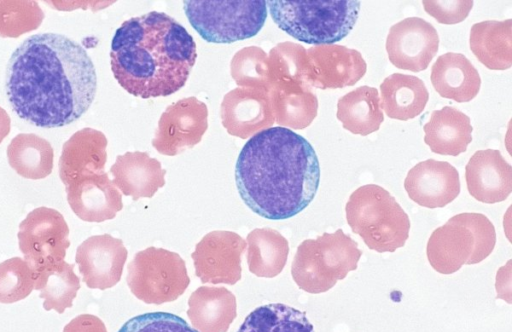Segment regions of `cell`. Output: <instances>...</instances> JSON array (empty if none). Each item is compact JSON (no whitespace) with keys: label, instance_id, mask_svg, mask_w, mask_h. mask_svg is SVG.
Returning a JSON list of instances; mask_svg holds the SVG:
<instances>
[{"label":"cell","instance_id":"1","mask_svg":"<svg viewBox=\"0 0 512 332\" xmlns=\"http://www.w3.org/2000/svg\"><path fill=\"white\" fill-rule=\"evenodd\" d=\"M5 90L19 118L41 128L62 127L90 108L97 74L82 45L62 34L39 33L11 54Z\"/></svg>","mask_w":512,"mask_h":332},{"label":"cell","instance_id":"2","mask_svg":"<svg viewBox=\"0 0 512 332\" xmlns=\"http://www.w3.org/2000/svg\"><path fill=\"white\" fill-rule=\"evenodd\" d=\"M235 182L241 199L254 213L269 220H285L314 199L320 164L303 136L286 127H269L242 147Z\"/></svg>","mask_w":512,"mask_h":332},{"label":"cell","instance_id":"3","mask_svg":"<svg viewBox=\"0 0 512 332\" xmlns=\"http://www.w3.org/2000/svg\"><path fill=\"white\" fill-rule=\"evenodd\" d=\"M196 58L191 34L164 12L151 11L124 21L111 41L114 78L126 92L143 99L180 90Z\"/></svg>","mask_w":512,"mask_h":332},{"label":"cell","instance_id":"4","mask_svg":"<svg viewBox=\"0 0 512 332\" xmlns=\"http://www.w3.org/2000/svg\"><path fill=\"white\" fill-rule=\"evenodd\" d=\"M274 23L296 40L330 45L345 38L355 26L360 1L357 0H269Z\"/></svg>","mask_w":512,"mask_h":332},{"label":"cell","instance_id":"5","mask_svg":"<svg viewBox=\"0 0 512 332\" xmlns=\"http://www.w3.org/2000/svg\"><path fill=\"white\" fill-rule=\"evenodd\" d=\"M346 220L352 232L378 253L395 252L405 245L410 220L396 199L376 184L360 186L349 196Z\"/></svg>","mask_w":512,"mask_h":332},{"label":"cell","instance_id":"6","mask_svg":"<svg viewBox=\"0 0 512 332\" xmlns=\"http://www.w3.org/2000/svg\"><path fill=\"white\" fill-rule=\"evenodd\" d=\"M362 251L342 229L306 239L297 247L291 275L297 286L311 294L324 293L357 269Z\"/></svg>","mask_w":512,"mask_h":332},{"label":"cell","instance_id":"7","mask_svg":"<svg viewBox=\"0 0 512 332\" xmlns=\"http://www.w3.org/2000/svg\"><path fill=\"white\" fill-rule=\"evenodd\" d=\"M496 244L492 222L481 213L465 212L452 216L429 237L426 254L432 268L452 274L463 265L486 259Z\"/></svg>","mask_w":512,"mask_h":332},{"label":"cell","instance_id":"8","mask_svg":"<svg viewBox=\"0 0 512 332\" xmlns=\"http://www.w3.org/2000/svg\"><path fill=\"white\" fill-rule=\"evenodd\" d=\"M183 8L201 38L216 44L256 36L268 14L264 0H185Z\"/></svg>","mask_w":512,"mask_h":332},{"label":"cell","instance_id":"9","mask_svg":"<svg viewBox=\"0 0 512 332\" xmlns=\"http://www.w3.org/2000/svg\"><path fill=\"white\" fill-rule=\"evenodd\" d=\"M126 282L136 298L159 305L178 299L190 278L179 254L151 246L137 252L129 262Z\"/></svg>","mask_w":512,"mask_h":332},{"label":"cell","instance_id":"10","mask_svg":"<svg viewBox=\"0 0 512 332\" xmlns=\"http://www.w3.org/2000/svg\"><path fill=\"white\" fill-rule=\"evenodd\" d=\"M19 228V249L34 273L65 259L70 246L69 229L57 211L36 209Z\"/></svg>","mask_w":512,"mask_h":332},{"label":"cell","instance_id":"11","mask_svg":"<svg viewBox=\"0 0 512 332\" xmlns=\"http://www.w3.org/2000/svg\"><path fill=\"white\" fill-rule=\"evenodd\" d=\"M246 241L231 231H213L195 246L191 257L202 283L234 285L241 279V256Z\"/></svg>","mask_w":512,"mask_h":332},{"label":"cell","instance_id":"12","mask_svg":"<svg viewBox=\"0 0 512 332\" xmlns=\"http://www.w3.org/2000/svg\"><path fill=\"white\" fill-rule=\"evenodd\" d=\"M439 48L435 27L420 17H408L392 25L386 39L390 62L397 68L425 70Z\"/></svg>","mask_w":512,"mask_h":332},{"label":"cell","instance_id":"13","mask_svg":"<svg viewBox=\"0 0 512 332\" xmlns=\"http://www.w3.org/2000/svg\"><path fill=\"white\" fill-rule=\"evenodd\" d=\"M127 256L121 239L103 234L83 241L77 247L75 262L88 288L105 290L120 281Z\"/></svg>","mask_w":512,"mask_h":332},{"label":"cell","instance_id":"14","mask_svg":"<svg viewBox=\"0 0 512 332\" xmlns=\"http://www.w3.org/2000/svg\"><path fill=\"white\" fill-rule=\"evenodd\" d=\"M404 188L409 198L426 208H442L460 193L457 169L446 161L427 159L407 173Z\"/></svg>","mask_w":512,"mask_h":332},{"label":"cell","instance_id":"15","mask_svg":"<svg viewBox=\"0 0 512 332\" xmlns=\"http://www.w3.org/2000/svg\"><path fill=\"white\" fill-rule=\"evenodd\" d=\"M311 82L320 89H336L356 84L366 73L361 53L342 45H318L308 49Z\"/></svg>","mask_w":512,"mask_h":332},{"label":"cell","instance_id":"16","mask_svg":"<svg viewBox=\"0 0 512 332\" xmlns=\"http://www.w3.org/2000/svg\"><path fill=\"white\" fill-rule=\"evenodd\" d=\"M469 194L482 203L494 204L512 192V167L495 149L476 151L465 166Z\"/></svg>","mask_w":512,"mask_h":332},{"label":"cell","instance_id":"17","mask_svg":"<svg viewBox=\"0 0 512 332\" xmlns=\"http://www.w3.org/2000/svg\"><path fill=\"white\" fill-rule=\"evenodd\" d=\"M187 315L198 332H227L237 316L236 298L225 287L200 286L188 299Z\"/></svg>","mask_w":512,"mask_h":332},{"label":"cell","instance_id":"18","mask_svg":"<svg viewBox=\"0 0 512 332\" xmlns=\"http://www.w3.org/2000/svg\"><path fill=\"white\" fill-rule=\"evenodd\" d=\"M431 83L443 98L469 102L478 94L481 78L470 60L461 53L447 52L431 68Z\"/></svg>","mask_w":512,"mask_h":332},{"label":"cell","instance_id":"19","mask_svg":"<svg viewBox=\"0 0 512 332\" xmlns=\"http://www.w3.org/2000/svg\"><path fill=\"white\" fill-rule=\"evenodd\" d=\"M423 130L424 142L433 153L440 155L458 156L472 141L469 116L452 106L434 110Z\"/></svg>","mask_w":512,"mask_h":332},{"label":"cell","instance_id":"20","mask_svg":"<svg viewBox=\"0 0 512 332\" xmlns=\"http://www.w3.org/2000/svg\"><path fill=\"white\" fill-rule=\"evenodd\" d=\"M381 108L389 118L407 121L420 115L428 100L425 83L417 76L393 73L380 84Z\"/></svg>","mask_w":512,"mask_h":332},{"label":"cell","instance_id":"21","mask_svg":"<svg viewBox=\"0 0 512 332\" xmlns=\"http://www.w3.org/2000/svg\"><path fill=\"white\" fill-rule=\"evenodd\" d=\"M470 49L490 70H506L512 65V20H485L470 29Z\"/></svg>","mask_w":512,"mask_h":332},{"label":"cell","instance_id":"22","mask_svg":"<svg viewBox=\"0 0 512 332\" xmlns=\"http://www.w3.org/2000/svg\"><path fill=\"white\" fill-rule=\"evenodd\" d=\"M337 119L344 129L366 136L377 131L384 120L379 92L370 86H360L337 102Z\"/></svg>","mask_w":512,"mask_h":332},{"label":"cell","instance_id":"23","mask_svg":"<svg viewBox=\"0 0 512 332\" xmlns=\"http://www.w3.org/2000/svg\"><path fill=\"white\" fill-rule=\"evenodd\" d=\"M88 180L67 186L68 201L73 211L83 220L101 222L112 218L121 208L120 197L106 181Z\"/></svg>","mask_w":512,"mask_h":332},{"label":"cell","instance_id":"24","mask_svg":"<svg viewBox=\"0 0 512 332\" xmlns=\"http://www.w3.org/2000/svg\"><path fill=\"white\" fill-rule=\"evenodd\" d=\"M249 271L264 278L279 275L287 263L289 244L278 231L264 228L250 232L246 239Z\"/></svg>","mask_w":512,"mask_h":332},{"label":"cell","instance_id":"25","mask_svg":"<svg viewBox=\"0 0 512 332\" xmlns=\"http://www.w3.org/2000/svg\"><path fill=\"white\" fill-rule=\"evenodd\" d=\"M74 266L62 260L34 273V289L40 291L39 297L44 300L46 311L55 310L61 314L72 307L80 289V279L74 272Z\"/></svg>","mask_w":512,"mask_h":332},{"label":"cell","instance_id":"26","mask_svg":"<svg viewBox=\"0 0 512 332\" xmlns=\"http://www.w3.org/2000/svg\"><path fill=\"white\" fill-rule=\"evenodd\" d=\"M237 332H314L306 312L283 303H270L250 312Z\"/></svg>","mask_w":512,"mask_h":332},{"label":"cell","instance_id":"27","mask_svg":"<svg viewBox=\"0 0 512 332\" xmlns=\"http://www.w3.org/2000/svg\"><path fill=\"white\" fill-rule=\"evenodd\" d=\"M112 172L122 190L135 199L150 197L163 184V172L158 162L147 158L120 157Z\"/></svg>","mask_w":512,"mask_h":332},{"label":"cell","instance_id":"28","mask_svg":"<svg viewBox=\"0 0 512 332\" xmlns=\"http://www.w3.org/2000/svg\"><path fill=\"white\" fill-rule=\"evenodd\" d=\"M34 286V272L24 259L13 257L0 263V303L23 300Z\"/></svg>","mask_w":512,"mask_h":332},{"label":"cell","instance_id":"29","mask_svg":"<svg viewBox=\"0 0 512 332\" xmlns=\"http://www.w3.org/2000/svg\"><path fill=\"white\" fill-rule=\"evenodd\" d=\"M51 148L38 144L11 145L8 150L10 165L18 174L26 178L46 177L52 170Z\"/></svg>","mask_w":512,"mask_h":332},{"label":"cell","instance_id":"30","mask_svg":"<svg viewBox=\"0 0 512 332\" xmlns=\"http://www.w3.org/2000/svg\"><path fill=\"white\" fill-rule=\"evenodd\" d=\"M118 332H198L175 314L149 312L132 317Z\"/></svg>","mask_w":512,"mask_h":332},{"label":"cell","instance_id":"31","mask_svg":"<svg viewBox=\"0 0 512 332\" xmlns=\"http://www.w3.org/2000/svg\"><path fill=\"white\" fill-rule=\"evenodd\" d=\"M427 14L442 24H456L467 18L474 2L472 0L459 1H422Z\"/></svg>","mask_w":512,"mask_h":332},{"label":"cell","instance_id":"32","mask_svg":"<svg viewBox=\"0 0 512 332\" xmlns=\"http://www.w3.org/2000/svg\"><path fill=\"white\" fill-rule=\"evenodd\" d=\"M62 332H107V329L97 316L80 314L66 324Z\"/></svg>","mask_w":512,"mask_h":332}]
</instances>
